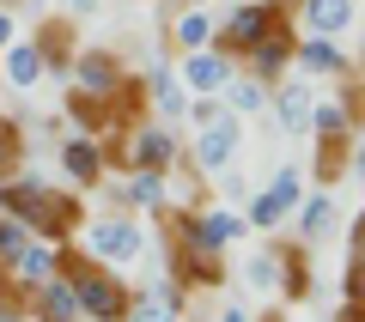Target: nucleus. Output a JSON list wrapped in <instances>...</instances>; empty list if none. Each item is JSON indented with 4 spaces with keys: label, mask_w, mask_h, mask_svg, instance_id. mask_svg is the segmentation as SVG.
Here are the masks:
<instances>
[{
    "label": "nucleus",
    "mask_w": 365,
    "mask_h": 322,
    "mask_svg": "<svg viewBox=\"0 0 365 322\" xmlns=\"http://www.w3.org/2000/svg\"><path fill=\"white\" fill-rule=\"evenodd\" d=\"M0 189H6V213H19V219H25L37 237H49V244H67V237L86 225L79 194H49L37 177H6Z\"/></svg>",
    "instance_id": "1"
},
{
    "label": "nucleus",
    "mask_w": 365,
    "mask_h": 322,
    "mask_svg": "<svg viewBox=\"0 0 365 322\" xmlns=\"http://www.w3.org/2000/svg\"><path fill=\"white\" fill-rule=\"evenodd\" d=\"M280 19H287V0H232L225 19H213V49L232 55V61H244Z\"/></svg>",
    "instance_id": "2"
},
{
    "label": "nucleus",
    "mask_w": 365,
    "mask_h": 322,
    "mask_svg": "<svg viewBox=\"0 0 365 322\" xmlns=\"http://www.w3.org/2000/svg\"><path fill=\"white\" fill-rule=\"evenodd\" d=\"M86 256H98L104 268H128V261L146 256V232L128 213H104V219L86 225Z\"/></svg>",
    "instance_id": "3"
},
{
    "label": "nucleus",
    "mask_w": 365,
    "mask_h": 322,
    "mask_svg": "<svg viewBox=\"0 0 365 322\" xmlns=\"http://www.w3.org/2000/svg\"><path fill=\"white\" fill-rule=\"evenodd\" d=\"M237 146H244V116L220 110L213 122H201V128H195V146H189V158H195V170L220 177V170H232V165H237Z\"/></svg>",
    "instance_id": "4"
},
{
    "label": "nucleus",
    "mask_w": 365,
    "mask_h": 322,
    "mask_svg": "<svg viewBox=\"0 0 365 322\" xmlns=\"http://www.w3.org/2000/svg\"><path fill=\"white\" fill-rule=\"evenodd\" d=\"M299 201H304V170H299V165H280L268 189H262L256 201H244V225H256V232H274V225L287 219Z\"/></svg>",
    "instance_id": "5"
},
{
    "label": "nucleus",
    "mask_w": 365,
    "mask_h": 322,
    "mask_svg": "<svg viewBox=\"0 0 365 322\" xmlns=\"http://www.w3.org/2000/svg\"><path fill=\"white\" fill-rule=\"evenodd\" d=\"M182 316H189V286L177 274H165V280L128 292V316L122 322H182Z\"/></svg>",
    "instance_id": "6"
},
{
    "label": "nucleus",
    "mask_w": 365,
    "mask_h": 322,
    "mask_svg": "<svg viewBox=\"0 0 365 322\" xmlns=\"http://www.w3.org/2000/svg\"><path fill=\"white\" fill-rule=\"evenodd\" d=\"M182 158V140L170 122H134L128 128V170H170Z\"/></svg>",
    "instance_id": "7"
},
{
    "label": "nucleus",
    "mask_w": 365,
    "mask_h": 322,
    "mask_svg": "<svg viewBox=\"0 0 365 322\" xmlns=\"http://www.w3.org/2000/svg\"><path fill=\"white\" fill-rule=\"evenodd\" d=\"M292 55H299V31H292L287 19H280V25H274L268 37H262L256 49L244 55V73H256L262 85H280V79L292 73Z\"/></svg>",
    "instance_id": "8"
},
{
    "label": "nucleus",
    "mask_w": 365,
    "mask_h": 322,
    "mask_svg": "<svg viewBox=\"0 0 365 322\" xmlns=\"http://www.w3.org/2000/svg\"><path fill=\"white\" fill-rule=\"evenodd\" d=\"M61 177L73 182V189H104L110 182V165H104V140L98 134H67L61 140Z\"/></svg>",
    "instance_id": "9"
},
{
    "label": "nucleus",
    "mask_w": 365,
    "mask_h": 322,
    "mask_svg": "<svg viewBox=\"0 0 365 322\" xmlns=\"http://www.w3.org/2000/svg\"><path fill=\"white\" fill-rule=\"evenodd\" d=\"M237 73V61L232 55H220L207 43V49H189L177 61V79H182V91H189V98H213V91H225V79Z\"/></svg>",
    "instance_id": "10"
},
{
    "label": "nucleus",
    "mask_w": 365,
    "mask_h": 322,
    "mask_svg": "<svg viewBox=\"0 0 365 322\" xmlns=\"http://www.w3.org/2000/svg\"><path fill=\"white\" fill-rule=\"evenodd\" d=\"M73 85L79 91H91V98H116L122 91V79H128V67L116 61V49H73Z\"/></svg>",
    "instance_id": "11"
},
{
    "label": "nucleus",
    "mask_w": 365,
    "mask_h": 322,
    "mask_svg": "<svg viewBox=\"0 0 365 322\" xmlns=\"http://www.w3.org/2000/svg\"><path fill=\"white\" fill-rule=\"evenodd\" d=\"M25 310L37 322H86V316H79V298H73V280H67L61 268H55L43 286H31V304Z\"/></svg>",
    "instance_id": "12"
},
{
    "label": "nucleus",
    "mask_w": 365,
    "mask_h": 322,
    "mask_svg": "<svg viewBox=\"0 0 365 322\" xmlns=\"http://www.w3.org/2000/svg\"><path fill=\"white\" fill-rule=\"evenodd\" d=\"M311 103H317V91L304 85V79H280V85H268V110H274V122H280V128L287 134H304L311 128Z\"/></svg>",
    "instance_id": "13"
},
{
    "label": "nucleus",
    "mask_w": 365,
    "mask_h": 322,
    "mask_svg": "<svg viewBox=\"0 0 365 322\" xmlns=\"http://www.w3.org/2000/svg\"><path fill=\"white\" fill-rule=\"evenodd\" d=\"M43 73H49V67H43V49L31 37H13L6 49H0V79H6L13 91H37Z\"/></svg>",
    "instance_id": "14"
},
{
    "label": "nucleus",
    "mask_w": 365,
    "mask_h": 322,
    "mask_svg": "<svg viewBox=\"0 0 365 322\" xmlns=\"http://www.w3.org/2000/svg\"><path fill=\"white\" fill-rule=\"evenodd\" d=\"M292 67H304V73H323V79H341V73H347V49H341V37L304 31V37H299V55H292Z\"/></svg>",
    "instance_id": "15"
},
{
    "label": "nucleus",
    "mask_w": 365,
    "mask_h": 322,
    "mask_svg": "<svg viewBox=\"0 0 365 322\" xmlns=\"http://www.w3.org/2000/svg\"><path fill=\"white\" fill-rule=\"evenodd\" d=\"M110 194L134 213H158V207H170V170H128V182Z\"/></svg>",
    "instance_id": "16"
},
{
    "label": "nucleus",
    "mask_w": 365,
    "mask_h": 322,
    "mask_svg": "<svg viewBox=\"0 0 365 322\" xmlns=\"http://www.w3.org/2000/svg\"><path fill=\"white\" fill-rule=\"evenodd\" d=\"M146 91H153V116L158 122H177L182 110H189V91H182V79H177V67L158 55L153 67H146Z\"/></svg>",
    "instance_id": "17"
},
{
    "label": "nucleus",
    "mask_w": 365,
    "mask_h": 322,
    "mask_svg": "<svg viewBox=\"0 0 365 322\" xmlns=\"http://www.w3.org/2000/svg\"><path fill=\"white\" fill-rule=\"evenodd\" d=\"M353 19H359L353 0H299V25L304 31H323V37H341Z\"/></svg>",
    "instance_id": "18"
},
{
    "label": "nucleus",
    "mask_w": 365,
    "mask_h": 322,
    "mask_svg": "<svg viewBox=\"0 0 365 322\" xmlns=\"http://www.w3.org/2000/svg\"><path fill=\"white\" fill-rule=\"evenodd\" d=\"M213 43V13H201V0L195 6H177V19H170V49L189 55V49H207Z\"/></svg>",
    "instance_id": "19"
},
{
    "label": "nucleus",
    "mask_w": 365,
    "mask_h": 322,
    "mask_svg": "<svg viewBox=\"0 0 365 322\" xmlns=\"http://www.w3.org/2000/svg\"><path fill=\"white\" fill-rule=\"evenodd\" d=\"M347 152H353V134H323V140H317V165H311L317 189H335V182L347 177Z\"/></svg>",
    "instance_id": "20"
},
{
    "label": "nucleus",
    "mask_w": 365,
    "mask_h": 322,
    "mask_svg": "<svg viewBox=\"0 0 365 322\" xmlns=\"http://www.w3.org/2000/svg\"><path fill=\"white\" fill-rule=\"evenodd\" d=\"M220 103L232 110V116H262V110H268V85H262L256 73H232L225 91H220Z\"/></svg>",
    "instance_id": "21"
},
{
    "label": "nucleus",
    "mask_w": 365,
    "mask_h": 322,
    "mask_svg": "<svg viewBox=\"0 0 365 322\" xmlns=\"http://www.w3.org/2000/svg\"><path fill=\"white\" fill-rule=\"evenodd\" d=\"M31 43L43 49V67H49V73H67V67H73V25H67V19H49Z\"/></svg>",
    "instance_id": "22"
},
{
    "label": "nucleus",
    "mask_w": 365,
    "mask_h": 322,
    "mask_svg": "<svg viewBox=\"0 0 365 322\" xmlns=\"http://www.w3.org/2000/svg\"><path fill=\"white\" fill-rule=\"evenodd\" d=\"M304 213H299V244H323V237H329V225H335V194H304Z\"/></svg>",
    "instance_id": "23"
},
{
    "label": "nucleus",
    "mask_w": 365,
    "mask_h": 322,
    "mask_svg": "<svg viewBox=\"0 0 365 322\" xmlns=\"http://www.w3.org/2000/svg\"><path fill=\"white\" fill-rule=\"evenodd\" d=\"M280 298H292V304H304L311 298V261H304V249L287 244V256H280V286H274Z\"/></svg>",
    "instance_id": "24"
},
{
    "label": "nucleus",
    "mask_w": 365,
    "mask_h": 322,
    "mask_svg": "<svg viewBox=\"0 0 365 322\" xmlns=\"http://www.w3.org/2000/svg\"><path fill=\"white\" fill-rule=\"evenodd\" d=\"M311 140H323V134H353V116H347V103L341 98H317L311 103Z\"/></svg>",
    "instance_id": "25"
},
{
    "label": "nucleus",
    "mask_w": 365,
    "mask_h": 322,
    "mask_svg": "<svg viewBox=\"0 0 365 322\" xmlns=\"http://www.w3.org/2000/svg\"><path fill=\"white\" fill-rule=\"evenodd\" d=\"M280 256H287V244L274 237L262 256H250V261H244V280L256 286V292H274V286H280Z\"/></svg>",
    "instance_id": "26"
},
{
    "label": "nucleus",
    "mask_w": 365,
    "mask_h": 322,
    "mask_svg": "<svg viewBox=\"0 0 365 322\" xmlns=\"http://www.w3.org/2000/svg\"><path fill=\"white\" fill-rule=\"evenodd\" d=\"M19 158H25V134H19L13 116H0V177H13Z\"/></svg>",
    "instance_id": "27"
},
{
    "label": "nucleus",
    "mask_w": 365,
    "mask_h": 322,
    "mask_svg": "<svg viewBox=\"0 0 365 322\" xmlns=\"http://www.w3.org/2000/svg\"><path fill=\"white\" fill-rule=\"evenodd\" d=\"M341 292H347V304H365V256L347 261V274H341Z\"/></svg>",
    "instance_id": "28"
},
{
    "label": "nucleus",
    "mask_w": 365,
    "mask_h": 322,
    "mask_svg": "<svg viewBox=\"0 0 365 322\" xmlns=\"http://www.w3.org/2000/svg\"><path fill=\"white\" fill-rule=\"evenodd\" d=\"M19 37V19H13V6H0V49Z\"/></svg>",
    "instance_id": "29"
},
{
    "label": "nucleus",
    "mask_w": 365,
    "mask_h": 322,
    "mask_svg": "<svg viewBox=\"0 0 365 322\" xmlns=\"http://www.w3.org/2000/svg\"><path fill=\"white\" fill-rule=\"evenodd\" d=\"M213 322H262V316H250L244 304H225V310H220V316H213Z\"/></svg>",
    "instance_id": "30"
},
{
    "label": "nucleus",
    "mask_w": 365,
    "mask_h": 322,
    "mask_svg": "<svg viewBox=\"0 0 365 322\" xmlns=\"http://www.w3.org/2000/svg\"><path fill=\"white\" fill-rule=\"evenodd\" d=\"M335 322H365V304H347V298H341V310H335Z\"/></svg>",
    "instance_id": "31"
},
{
    "label": "nucleus",
    "mask_w": 365,
    "mask_h": 322,
    "mask_svg": "<svg viewBox=\"0 0 365 322\" xmlns=\"http://www.w3.org/2000/svg\"><path fill=\"white\" fill-rule=\"evenodd\" d=\"M347 170H365V140H359V152H347Z\"/></svg>",
    "instance_id": "32"
},
{
    "label": "nucleus",
    "mask_w": 365,
    "mask_h": 322,
    "mask_svg": "<svg viewBox=\"0 0 365 322\" xmlns=\"http://www.w3.org/2000/svg\"><path fill=\"white\" fill-rule=\"evenodd\" d=\"M91 6H98V0H73V13H91Z\"/></svg>",
    "instance_id": "33"
},
{
    "label": "nucleus",
    "mask_w": 365,
    "mask_h": 322,
    "mask_svg": "<svg viewBox=\"0 0 365 322\" xmlns=\"http://www.w3.org/2000/svg\"><path fill=\"white\" fill-rule=\"evenodd\" d=\"M19 316H25V310H0V322H19Z\"/></svg>",
    "instance_id": "34"
},
{
    "label": "nucleus",
    "mask_w": 365,
    "mask_h": 322,
    "mask_svg": "<svg viewBox=\"0 0 365 322\" xmlns=\"http://www.w3.org/2000/svg\"><path fill=\"white\" fill-rule=\"evenodd\" d=\"M0 310H13V292H0Z\"/></svg>",
    "instance_id": "35"
},
{
    "label": "nucleus",
    "mask_w": 365,
    "mask_h": 322,
    "mask_svg": "<svg viewBox=\"0 0 365 322\" xmlns=\"http://www.w3.org/2000/svg\"><path fill=\"white\" fill-rule=\"evenodd\" d=\"M0 6H19V0H0Z\"/></svg>",
    "instance_id": "36"
},
{
    "label": "nucleus",
    "mask_w": 365,
    "mask_h": 322,
    "mask_svg": "<svg viewBox=\"0 0 365 322\" xmlns=\"http://www.w3.org/2000/svg\"><path fill=\"white\" fill-rule=\"evenodd\" d=\"M262 322H280V316H262Z\"/></svg>",
    "instance_id": "37"
}]
</instances>
